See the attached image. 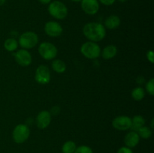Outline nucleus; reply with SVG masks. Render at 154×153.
<instances>
[{
	"label": "nucleus",
	"mask_w": 154,
	"mask_h": 153,
	"mask_svg": "<svg viewBox=\"0 0 154 153\" xmlns=\"http://www.w3.org/2000/svg\"><path fill=\"white\" fill-rule=\"evenodd\" d=\"M147 58L148 59V61L150 63L154 62V55H153V50H148L147 52Z\"/></svg>",
	"instance_id": "25"
},
{
	"label": "nucleus",
	"mask_w": 154,
	"mask_h": 153,
	"mask_svg": "<svg viewBox=\"0 0 154 153\" xmlns=\"http://www.w3.org/2000/svg\"><path fill=\"white\" fill-rule=\"evenodd\" d=\"M18 43L16 40V39L13 38H10L5 40L4 42V47L6 50L9 51V52H13L17 48Z\"/></svg>",
	"instance_id": "18"
},
{
	"label": "nucleus",
	"mask_w": 154,
	"mask_h": 153,
	"mask_svg": "<svg viewBox=\"0 0 154 153\" xmlns=\"http://www.w3.org/2000/svg\"><path fill=\"white\" fill-rule=\"evenodd\" d=\"M35 78L38 83L45 85L51 81V71L46 65H40L35 70Z\"/></svg>",
	"instance_id": "7"
},
{
	"label": "nucleus",
	"mask_w": 154,
	"mask_h": 153,
	"mask_svg": "<svg viewBox=\"0 0 154 153\" xmlns=\"http://www.w3.org/2000/svg\"><path fill=\"white\" fill-rule=\"evenodd\" d=\"M76 148L77 146L75 142L74 141L69 140L63 144L62 147V152L63 153H74Z\"/></svg>",
	"instance_id": "20"
},
{
	"label": "nucleus",
	"mask_w": 154,
	"mask_h": 153,
	"mask_svg": "<svg viewBox=\"0 0 154 153\" xmlns=\"http://www.w3.org/2000/svg\"><path fill=\"white\" fill-rule=\"evenodd\" d=\"M118 1L120 2H121V3H124V2H126L127 0H118Z\"/></svg>",
	"instance_id": "29"
},
{
	"label": "nucleus",
	"mask_w": 154,
	"mask_h": 153,
	"mask_svg": "<svg viewBox=\"0 0 154 153\" xmlns=\"http://www.w3.org/2000/svg\"><path fill=\"white\" fill-rule=\"evenodd\" d=\"M72 1L74 2H81V0H72Z\"/></svg>",
	"instance_id": "30"
},
{
	"label": "nucleus",
	"mask_w": 154,
	"mask_h": 153,
	"mask_svg": "<svg viewBox=\"0 0 154 153\" xmlns=\"http://www.w3.org/2000/svg\"><path fill=\"white\" fill-rule=\"evenodd\" d=\"M145 96V92L142 87H136L132 91V98L137 101H140L142 100Z\"/></svg>",
	"instance_id": "19"
},
{
	"label": "nucleus",
	"mask_w": 154,
	"mask_h": 153,
	"mask_svg": "<svg viewBox=\"0 0 154 153\" xmlns=\"http://www.w3.org/2000/svg\"><path fill=\"white\" fill-rule=\"evenodd\" d=\"M117 153H133V152L131 149V148H129L127 146H123L119 148Z\"/></svg>",
	"instance_id": "24"
},
{
	"label": "nucleus",
	"mask_w": 154,
	"mask_h": 153,
	"mask_svg": "<svg viewBox=\"0 0 154 153\" xmlns=\"http://www.w3.org/2000/svg\"><path fill=\"white\" fill-rule=\"evenodd\" d=\"M151 128L152 129L153 128V118L152 119V121H151Z\"/></svg>",
	"instance_id": "31"
},
{
	"label": "nucleus",
	"mask_w": 154,
	"mask_h": 153,
	"mask_svg": "<svg viewBox=\"0 0 154 153\" xmlns=\"http://www.w3.org/2000/svg\"><path fill=\"white\" fill-rule=\"evenodd\" d=\"M146 90L150 95H154V79L151 78L146 84Z\"/></svg>",
	"instance_id": "23"
},
{
	"label": "nucleus",
	"mask_w": 154,
	"mask_h": 153,
	"mask_svg": "<svg viewBox=\"0 0 154 153\" xmlns=\"http://www.w3.org/2000/svg\"><path fill=\"white\" fill-rule=\"evenodd\" d=\"M140 137L143 139H148L152 136V130L147 126H143L137 131Z\"/></svg>",
	"instance_id": "21"
},
{
	"label": "nucleus",
	"mask_w": 154,
	"mask_h": 153,
	"mask_svg": "<svg viewBox=\"0 0 154 153\" xmlns=\"http://www.w3.org/2000/svg\"><path fill=\"white\" fill-rule=\"evenodd\" d=\"M132 118L126 116H119L114 118L112 122L113 127L118 130H126L130 129Z\"/></svg>",
	"instance_id": "8"
},
{
	"label": "nucleus",
	"mask_w": 154,
	"mask_h": 153,
	"mask_svg": "<svg viewBox=\"0 0 154 153\" xmlns=\"http://www.w3.org/2000/svg\"><path fill=\"white\" fill-rule=\"evenodd\" d=\"M30 135V130L28 126L23 124H19L14 128L12 132L14 141L18 144L23 143L28 140Z\"/></svg>",
	"instance_id": "5"
},
{
	"label": "nucleus",
	"mask_w": 154,
	"mask_h": 153,
	"mask_svg": "<svg viewBox=\"0 0 154 153\" xmlns=\"http://www.w3.org/2000/svg\"><path fill=\"white\" fill-rule=\"evenodd\" d=\"M38 42V36L34 32H26L20 36L19 44L23 49H32L37 45Z\"/></svg>",
	"instance_id": "4"
},
{
	"label": "nucleus",
	"mask_w": 154,
	"mask_h": 153,
	"mask_svg": "<svg viewBox=\"0 0 154 153\" xmlns=\"http://www.w3.org/2000/svg\"><path fill=\"white\" fill-rule=\"evenodd\" d=\"M15 60L20 66L26 67L31 64L32 56L27 50H20L15 54Z\"/></svg>",
	"instance_id": "11"
},
{
	"label": "nucleus",
	"mask_w": 154,
	"mask_h": 153,
	"mask_svg": "<svg viewBox=\"0 0 154 153\" xmlns=\"http://www.w3.org/2000/svg\"><path fill=\"white\" fill-rule=\"evenodd\" d=\"M98 1L100 2V3H102L104 5L110 6L112 5V4L115 2L116 0H98Z\"/></svg>",
	"instance_id": "26"
},
{
	"label": "nucleus",
	"mask_w": 154,
	"mask_h": 153,
	"mask_svg": "<svg viewBox=\"0 0 154 153\" xmlns=\"http://www.w3.org/2000/svg\"><path fill=\"white\" fill-rule=\"evenodd\" d=\"M81 8L88 15H94L99 10V2L98 0H81Z\"/></svg>",
	"instance_id": "10"
},
{
	"label": "nucleus",
	"mask_w": 154,
	"mask_h": 153,
	"mask_svg": "<svg viewBox=\"0 0 154 153\" xmlns=\"http://www.w3.org/2000/svg\"><path fill=\"white\" fill-rule=\"evenodd\" d=\"M45 33L52 38L59 37L63 33V28L59 22L56 21H49L45 26Z\"/></svg>",
	"instance_id": "9"
},
{
	"label": "nucleus",
	"mask_w": 154,
	"mask_h": 153,
	"mask_svg": "<svg viewBox=\"0 0 154 153\" xmlns=\"http://www.w3.org/2000/svg\"><path fill=\"white\" fill-rule=\"evenodd\" d=\"M120 25V19L117 15H111L105 20V26L108 29H115Z\"/></svg>",
	"instance_id": "15"
},
{
	"label": "nucleus",
	"mask_w": 154,
	"mask_h": 153,
	"mask_svg": "<svg viewBox=\"0 0 154 153\" xmlns=\"http://www.w3.org/2000/svg\"><path fill=\"white\" fill-rule=\"evenodd\" d=\"M52 68L54 71L58 74L64 73L66 70V64L62 60L55 59L52 62Z\"/></svg>",
	"instance_id": "17"
},
{
	"label": "nucleus",
	"mask_w": 154,
	"mask_h": 153,
	"mask_svg": "<svg viewBox=\"0 0 154 153\" xmlns=\"http://www.w3.org/2000/svg\"><path fill=\"white\" fill-rule=\"evenodd\" d=\"M81 52L86 58L94 59L100 56L101 48L96 42L87 41L81 46Z\"/></svg>",
	"instance_id": "3"
},
{
	"label": "nucleus",
	"mask_w": 154,
	"mask_h": 153,
	"mask_svg": "<svg viewBox=\"0 0 154 153\" xmlns=\"http://www.w3.org/2000/svg\"><path fill=\"white\" fill-rule=\"evenodd\" d=\"M83 33L88 40L96 43L105 38L106 29L105 26L99 22H89L84 26Z\"/></svg>",
	"instance_id": "1"
},
{
	"label": "nucleus",
	"mask_w": 154,
	"mask_h": 153,
	"mask_svg": "<svg viewBox=\"0 0 154 153\" xmlns=\"http://www.w3.org/2000/svg\"><path fill=\"white\" fill-rule=\"evenodd\" d=\"M74 153H93V152L90 146L84 145L77 147Z\"/></svg>",
	"instance_id": "22"
},
{
	"label": "nucleus",
	"mask_w": 154,
	"mask_h": 153,
	"mask_svg": "<svg viewBox=\"0 0 154 153\" xmlns=\"http://www.w3.org/2000/svg\"><path fill=\"white\" fill-rule=\"evenodd\" d=\"M38 1L43 4H50L52 0H38Z\"/></svg>",
	"instance_id": "27"
},
{
	"label": "nucleus",
	"mask_w": 154,
	"mask_h": 153,
	"mask_svg": "<svg viewBox=\"0 0 154 153\" xmlns=\"http://www.w3.org/2000/svg\"><path fill=\"white\" fill-rule=\"evenodd\" d=\"M38 52L45 60H52L57 56V48L50 42H43L38 46Z\"/></svg>",
	"instance_id": "6"
},
{
	"label": "nucleus",
	"mask_w": 154,
	"mask_h": 153,
	"mask_svg": "<svg viewBox=\"0 0 154 153\" xmlns=\"http://www.w3.org/2000/svg\"><path fill=\"white\" fill-rule=\"evenodd\" d=\"M144 124H145V119L144 118V117L139 115L135 116L132 118V124H131L130 128L133 131L137 132L138 129H140L144 125Z\"/></svg>",
	"instance_id": "16"
},
{
	"label": "nucleus",
	"mask_w": 154,
	"mask_h": 153,
	"mask_svg": "<svg viewBox=\"0 0 154 153\" xmlns=\"http://www.w3.org/2000/svg\"><path fill=\"white\" fill-rule=\"evenodd\" d=\"M6 0H0V6H2L5 3Z\"/></svg>",
	"instance_id": "28"
},
{
	"label": "nucleus",
	"mask_w": 154,
	"mask_h": 153,
	"mask_svg": "<svg viewBox=\"0 0 154 153\" xmlns=\"http://www.w3.org/2000/svg\"><path fill=\"white\" fill-rule=\"evenodd\" d=\"M140 141V136L136 131H129L124 137L125 145L129 148H134L136 146Z\"/></svg>",
	"instance_id": "13"
},
{
	"label": "nucleus",
	"mask_w": 154,
	"mask_h": 153,
	"mask_svg": "<svg viewBox=\"0 0 154 153\" xmlns=\"http://www.w3.org/2000/svg\"><path fill=\"white\" fill-rule=\"evenodd\" d=\"M102 53V56L104 59L109 60L111 58H113L117 53V48L114 45H108L103 49Z\"/></svg>",
	"instance_id": "14"
},
{
	"label": "nucleus",
	"mask_w": 154,
	"mask_h": 153,
	"mask_svg": "<svg viewBox=\"0 0 154 153\" xmlns=\"http://www.w3.org/2000/svg\"><path fill=\"white\" fill-rule=\"evenodd\" d=\"M51 122V113L47 110H42L36 117V124L39 129H45Z\"/></svg>",
	"instance_id": "12"
},
{
	"label": "nucleus",
	"mask_w": 154,
	"mask_h": 153,
	"mask_svg": "<svg viewBox=\"0 0 154 153\" xmlns=\"http://www.w3.org/2000/svg\"><path fill=\"white\" fill-rule=\"evenodd\" d=\"M48 12L55 19L63 20L67 16L68 8L66 4L60 1L51 2L48 6Z\"/></svg>",
	"instance_id": "2"
}]
</instances>
